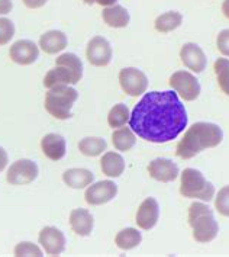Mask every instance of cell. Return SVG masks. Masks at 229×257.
Masks as SVG:
<instances>
[{
  "label": "cell",
  "instance_id": "obj_36",
  "mask_svg": "<svg viewBox=\"0 0 229 257\" xmlns=\"http://www.w3.org/2000/svg\"><path fill=\"white\" fill-rule=\"evenodd\" d=\"M8 163H9L8 153H6V150L3 149V147H0V172H3L6 169Z\"/></svg>",
  "mask_w": 229,
  "mask_h": 257
},
{
  "label": "cell",
  "instance_id": "obj_35",
  "mask_svg": "<svg viewBox=\"0 0 229 257\" xmlns=\"http://www.w3.org/2000/svg\"><path fill=\"white\" fill-rule=\"evenodd\" d=\"M24 2V5L29 8V9H40L42 6H45V3L48 2V0H22Z\"/></svg>",
  "mask_w": 229,
  "mask_h": 257
},
{
  "label": "cell",
  "instance_id": "obj_39",
  "mask_svg": "<svg viewBox=\"0 0 229 257\" xmlns=\"http://www.w3.org/2000/svg\"><path fill=\"white\" fill-rule=\"evenodd\" d=\"M84 3H87V5H93L95 3V0H83Z\"/></svg>",
  "mask_w": 229,
  "mask_h": 257
},
{
  "label": "cell",
  "instance_id": "obj_16",
  "mask_svg": "<svg viewBox=\"0 0 229 257\" xmlns=\"http://www.w3.org/2000/svg\"><path fill=\"white\" fill-rule=\"evenodd\" d=\"M41 150L45 157H48L53 162H58L67 153V143L63 136L51 133L41 140Z\"/></svg>",
  "mask_w": 229,
  "mask_h": 257
},
{
  "label": "cell",
  "instance_id": "obj_17",
  "mask_svg": "<svg viewBox=\"0 0 229 257\" xmlns=\"http://www.w3.org/2000/svg\"><path fill=\"white\" fill-rule=\"evenodd\" d=\"M70 227L77 235L87 237L95 227V218L90 211L84 208H76L70 212Z\"/></svg>",
  "mask_w": 229,
  "mask_h": 257
},
{
  "label": "cell",
  "instance_id": "obj_30",
  "mask_svg": "<svg viewBox=\"0 0 229 257\" xmlns=\"http://www.w3.org/2000/svg\"><path fill=\"white\" fill-rule=\"evenodd\" d=\"M215 208L222 217L229 218V185L219 189L215 198Z\"/></svg>",
  "mask_w": 229,
  "mask_h": 257
},
{
  "label": "cell",
  "instance_id": "obj_20",
  "mask_svg": "<svg viewBox=\"0 0 229 257\" xmlns=\"http://www.w3.org/2000/svg\"><path fill=\"white\" fill-rule=\"evenodd\" d=\"M77 83L79 81L76 79L74 73L66 66H55L44 77V86L47 89H51V87L60 86V84H68L70 86V84H77Z\"/></svg>",
  "mask_w": 229,
  "mask_h": 257
},
{
  "label": "cell",
  "instance_id": "obj_4",
  "mask_svg": "<svg viewBox=\"0 0 229 257\" xmlns=\"http://www.w3.org/2000/svg\"><path fill=\"white\" fill-rule=\"evenodd\" d=\"M79 99V92L68 84H60L48 89L45 95V109L55 119L66 121L73 116L71 109Z\"/></svg>",
  "mask_w": 229,
  "mask_h": 257
},
{
  "label": "cell",
  "instance_id": "obj_10",
  "mask_svg": "<svg viewBox=\"0 0 229 257\" xmlns=\"http://www.w3.org/2000/svg\"><path fill=\"white\" fill-rule=\"evenodd\" d=\"M118 195V185L112 180H100L89 186L84 193V199L89 205L99 206L110 202Z\"/></svg>",
  "mask_w": 229,
  "mask_h": 257
},
{
  "label": "cell",
  "instance_id": "obj_37",
  "mask_svg": "<svg viewBox=\"0 0 229 257\" xmlns=\"http://www.w3.org/2000/svg\"><path fill=\"white\" fill-rule=\"evenodd\" d=\"M116 2H118V0H95V3L100 5V6H105V8L116 5Z\"/></svg>",
  "mask_w": 229,
  "mask_h": 257
},
{
  "label": "cell",
  "instance_id": "obj_14",
  "mask_svg": "<svg viewBox=\"0 0 229 257\" xmlns=\"http://www.w3.org/2000/svg\"><path fill=\"white\" fill-rule=\"evenodd\" d=\"M148 173L157 182L170 183L180 176V169L170 159H154L148 164Z\"/></svg>",
  "mask_w": 229,
  "mask_h": 257
},
{
  "label": "cell",
  "instance_id": "obj_38",
  "mask_svg": "<svg viewBox=\"0 0 229 257\" xmlns=\"http://www.w3.org/2000/svg\"><path fill=\"white\" fill-rule=\"evenodd\" d=\"M222 12L229 19V0H223V5H222Z\"/></svg>",
  "mask_w": 229,
  "mask_h": 257
},
{
  "label": "cell",
  "instance_id": "obj_3",
  "mask_svg": "<svg viewBox=\"0 0 229 257\" xmlns=\"http://www.w3.org/2000/svg\"><path fill=\"white\" fill-rule=\"evenodd\" d=\"M189 224L193 230V238L199 243L213 241L219 232V224L209 205L193 202L189 206Z\"/></svg>",
  "mask_w": 229,
  "mask_h": 257
},
{
  "label": "cell",
  "instance_id": "obj_11",
  "mask_svg": "<svg viewBox=\"0 0 229 257\" xmlns=\"http://www.w3.org/2000/svg\"><path fill=\"white\" fill-rule=\"evenodd\" d=\"M9 57L19 66H31L40 57L38 45L31 40H19L12 44L9 50Z\"/></svg>",
  "mask_w": 229,
  "mask_h": 257
},
{
  "label": "cell",
  "instance_id": "obj_18",
  "mask_svg": "<svg viewBox=\"0 0 229 257\" xmlns=\"http://www.w3.org/2000/svg\"><path fill=\"white\" fill-rule=\"evenodd\" d=\"M68 45L67 35L63 31H48L44 35H41L40 47L45 54H57L61 53Z\"/></svg>",
  "mask_w": 229,
  "mask_h": 257
},
{
  "label": "cell",
  "instance_id": "obj_28",
  "mask_svg": "<svg viewBox=\"0 0 229 257\" xmlns=\"http://www.w3.org/2000/svg\"><path fill=\"white\" fill-rule=\"evenodd\" d=\"M55 66H66L67 68H70L74 73L77 81H80L81 77H83V63H81L80 58L73 53H64L60 57H57Z\"/></svg>",
  "mask_w": 229,
  "mask_h": 257
},
{
  "label": "cell",
  "instance_id": "obj_21",
  "mask_svg": "<svg viewBox=\"0 0 229 257\" xmlns=\"http://www.w3.org/2000/svg\"><path fill=\"white\" fill-rule=\"evenodd\" d=\"M125 160L119 153L115 151H108L103 154L102 160H100V169L103 172V175L108 177H121L125 172Z\"/></svg>",
  "mask_w": 229,
  "mask_h": 257
},
{
  "label": "cell",
  "instance_id": "obj_13",
  "mask_svg": "<svg viewBox=\"0 0 229 257\" xmlns=\"http://www.w3.org/2000/svg\"><path fill=\"white\" fill-rule=\"evenodd\" d=\"M180 60L187 67L194 73H202L207 66V58L202 50L200 45L194 42H187L181 47L180 50Z\"/></svg>",
  "mask_w": 229,
  "mask_h": 257
},
{
  "label": "cell",
  "instance_id": "obj_29",
  "mask_svg": "<svg viewBox=\"0 0 229 257\" xmlns=\"http://www.w3.org/2000/svg\"><path fill=\"white\" fill-rule=\"evenodd\" d=\"M216 77H217V84L220 90L229 96V60L228 58H217L213 64Z\"/></svg>",
  "mask_w": 229,
  "mask_h": 257
},
{
  "label": "cell",
  "instance_id": "obj_15",
  "mask_svg": "<svg viewBox=\"0 0 229 257\" xmlns=\"http://www.w3.org/2000/svg\"><path fill=\"white\" fill-rule=\"evenodd\" d=\"M160 219V205L155 198H147L139 205L136 212V224L141 230H152Z\"/></svg>",
  "mask_w": 229,
  "mask_h": 257
},
{
  "label": "cell",
  "instance_id": "obj_12",
  "mask_svg": "<svg viewBox=\"0 0 229 257\" xmlns=\"http://www.w3.org/2000/svg\"><path fill=\"white\" fill-rule=\"evenodd\" d=\"M38 240L48 256H58L66 250V235L57 227H44Z\"/></svg>",
  "mask_w": 229,
  "mask_h": 257
},
{
  "label": "cell",
  "instance_id": "obj_6",
  "mask_svg": "<svg viewBox=\"0 0 229 257\" xmlns=\"http://www.w3.org/2000/svg\"><path fill=\"white\" fill-rule=\"evenodd\" d=\"M168 83H170L171 89L178 95V97H181L186 102L196 100L202 93V86L196 79V76L186 70H180V71L173 73L170 76Z\"/></svg>",
  "mask_w": 229,
  "mask_h": 257
},
{
  "label": "cell",
  "instance_id": "obj_5",
  "mask_svg": "<svg viewBox=\"0 0 229 257\" xmlns=\"http://www.w3.org/2000/svg\"><path fill=\"white\" fill-rule=\"evenodd\" d=\"M180 193L184 198L190 199H200L203 202H209L215 198V186L206 177L203 176L200 170L196 169H184L180 175Z\"/></svg>",
  "mask_w": 229,
  "mask_h": 257
},
{
  "label": "cell",
  "instance_id": "obj_2",
  "mask_svg": "<svg viewBox=\"0 0 229 257\" xmlns=\"http://www.w3.org/2000/svg\"><path fill=\"white\" fill-rule=\"evenodd\" d=\"M222 141L223 131L217 123L196 122L187 128L184 137L178 141L175 154L183 160H189L203 150L215 149Z\"/></svg>",
  "mask_w": 229,
  "mask_h": 257
},
{
  "label": "cell",
  "instance_id": "obj_31",
  "mask_svg": "<svg viewBox=\"0 0 229 257\" xmlns=\"http://www.w3.org/2000/svg\"><path fill=\"white\" fill-rule=\"evenodd\" d=\"M15 256L21 257V256H37L40 257L42 256V250L37 244L31 243V241H22V243L16 244L14 250Z\"/></svg>",
  "mask_w": 229,
  "mask_h": 257
},
{
  "label": "cell",
  "instance_id": "obj_23",
  "mask_svg": "<svg viewBox=\"0 0 229 257\" xmlns=\"http://www.w3.org/2000/svg\"><path fill=\"white\" fill-rule=\"evenodd\" d=\"M112 144L118 151H131L136 144V134L129 128H118L112 134Z\"/></svg>",
  "mask_w": 229,
  "mask_h": 257
},
{
  "label": "cell",
  "instance_id": "obj_22",
  "mask_svg": "<svg viewBox=\"0 0 229 257\" xmlns=\"http://www.w3.org/2000/svg\"><path fill=\"white\" fill-rule=\"evenodd\" d=\"M102 18L105 24L110 28H126L131 21L129 12L121 5H113V6L105 8L102 12Z\"/></svg>",
  "mask_w": 229,
  "mask_h": 257
},
{
  "label": "cell",
  "instance_id": "obj_8",
  "mask_svg": "<svg viewBox=\"0 0 229 257\" xmlns=\"http://www.w3.org/2000/svg\"><path fill=\"white\" fill-rule=\"evenodd\" d=\"M119 83H121L122 90L132 97L144 95L148 89L147 74L136 67L122 68L119 73Z\"/></svg>",
  "mask_w": 229,
  "mask_h": 257
},
{
  "label": "cell",
  "instance_id": "obj_19",
  "mask_svg": "<svg viewBox=\"0 0 229 257\" xmlns=\"http://www.w3.org/2000/svg\"><path fill=\"white\" fill-rule=\"evenodd\" d=\"M63 180L71 189H84L95 180V175L89 169H68L63 173Z\"/></svg>",
  "mask_w": 229,
  "mask_h": 257
},
{
  "label": "cell",
  "instance_id": "obj_33",
  "mask_svg": "<svg viewBox=\"0 0 229 257\" xmlns=\"http://www.w3.org/2000/svg\"><path fill=\"white\" fill-rule=\"evenodd\" d=\"M216 47L220 54L229 57V29H223L219 32L216 38Z\"/></svg>",
  "mask_w": 229,
  "mask_h": 257
},
{
  "label": "cell",
  "instance_id": "obj_34",
  "mask_svg": "<svg viewBox=\"0 0 229 257\" xmlns=\"http://www.w3.org/2000/svg\"><path fill=\"white\" fill-rule=\"evenodd\" d=\"M14 9L12 0H0V15H8Z\"/></svg>",
  "mask_w": 229,
  "mask_h": 257
},
{
  "label": "cell",
  "instance_id": "obj_1",
  "mask_svg": "<svg viewBox=\"0 0 229 257\" xmlns=\"http://www.w3.org/2000/svg\"><path fill=\"white\" fill-rule=\"evenodd\" d=\"M187 121V110L174 90H155L145 93L135 105L129 126L139 138L164 144L180 136Z\"/></svg>",
  "mask_w": 229,
  "mask_h": 257
},
{
  "label": "cell",
  "instance_id": "obj_25",
  "mask_svg": "<svg viewBox=\"0 0 229 257\" xmlns=\"http://www.w3.org/2000/svg\"><path fill=\"white\" fill-rule=\"evenodd\" d=\"M141 241H142V234L132 227L123 228L115 237V244L121 250H132L135 247H138Z\"/></svg>",
  "mask_w": 229,
  "mask_h": 257
},
{
  "label": "cell",
  "instance_id": "obj_26",
  "mask_svg": "<svg viewBox=\"0 0 229 257\" xmlns=\"http://www.w3.org/2000/svg\"><path fill=\"white\" fill-rule=\"evenodd\" d=\"M181 24H183V15L180 14V12H177V11H170V12L160 15L155 19L154 27H155V29L158 32L167 34V32L175 31Z\"/></svg>",
  "mask_w": 229,
  "mask_h": 257
},
{
  "label": "cell",
  "instance_id": "obj_9",
  "mask_svg": "<svg viewBox=\"0 0 229 257\" xmlns=\"http://www.w3.org/2000/svg\"><path fill=\"white\" fill-rule=\"evenodd\" d=\"M86 55L92 66L106 67L112 61L113 51H112L110 42L105 37H93L87 44Z\"/></svg>",
  "mask_w": 229,
  "mask_h": 257
},
{
  "label": "cell",
  "instance_id": "obj_7",
  "mask_svg": "<svg viewBox=\"0 0 229 257\" xmlns=\"http://www.w3.org/2000/svg\"><path fill=\"white\" fill-rule=\"evenodd\" d=\"M38 175H40V167L37 163L29 159H21L11 164L6 173V180L14 186H22L37 180Z\"/></svg>",
  "mask_w": 229,
  "mask_h": 257
},
{
  "label": "cell",
  "instance_id": "obj_32",
  "mask_svg": "<svg viewBox=\"0 0 229 257\" xmlns=\"http://www.w3.org/2000/svg\"><path fill=\"white\" fill-rule=\"evenodd\" d=\"M15 37L14 22L8 18H0V47L9 44Z\"/></svg>",
  "mask_w": 229,
  "mask_h": 257
},
{
  "label": "cell",
  "instance_id": "obj_24",
  "mask_svg": "<svg viewBox=\"0 0 229 257\" xmlns=\"http://www.w3.org/2000/svg\"><path fill=\"white\" fill-rule=\"evenodd\" d=\"M106 149H108V143L102 137H86L79 143L80 153L87 157H97L103 151H106Z\"/></svg>",
  "mask_w": 229,
  "mask_h": 257
},
{
  "label": "cell",
  "instance_id": "obj_27",
  "mask_svg": "<svg viewBox=\"0 0 229 257\" xmlns=\"http://www.w3.org/2000/svg\"><path fill=\"white\" fill-rule=\"evenodd\" d=\"M131 118V112L129 108L125 103H118L113 108L109 110L108 123L110 128H122L126 125V122H129Z\"/></svg>",
  "mask_w": 229,
  "mask_h": 257
}]
</instances>
